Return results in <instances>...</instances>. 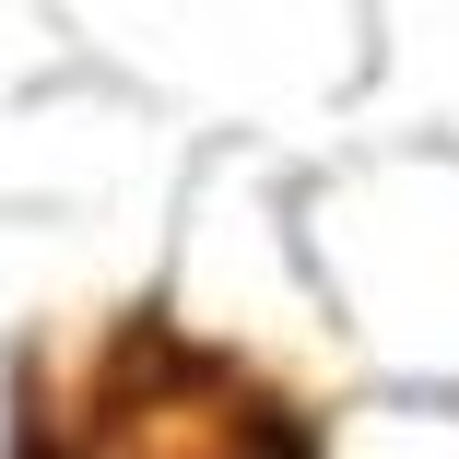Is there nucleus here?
Segmentation results:
<instances>
[{"label": "nucleus", "instance_id": "1", "mask_svg": "<svg viewBox=\"0 0 459 459\" xmlns=\"http://www.w3.org/2000/svg\"><path fill=\"white\" fill-rule=\"evenodd\" d=\"M13 459H330V436L247 353L177 318H107L71 353H24Z\"/></svg>", "mask_w": 459, "mask_h": 459}]
</instances>
